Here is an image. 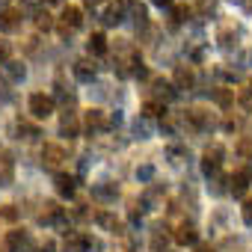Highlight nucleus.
<instances>
[{
  "label": "nucleus",
  "instance_id": "obj_1",
  "mask_svg": "<svg viewBox=\"0 0 252 252\" xmlns=\"http://www.w3.org/2000/svg\"><path fill=\"white\" fill-rule=\"evenodd\" d=\"M27 107H30V113H33L36 119H48V116L54 113V98L45 95V92H33L30 101H27Z\"/></svg>",
  "mask_w": 252,
  "mask_h": 252
},
{
  "label": "nucleus",
  "instance_id": "obj_2",
  "mask_svg": "<svg viewBox=\"0 0 252 252\" xmlns=\"http://www.w3.org/2000/svg\"><path fill=\"white\" fill-rule=\"evenodd\" d=\"M21 27V9H0V33H15Z\"/></svg>",
  "mask_w": 252,
  "mask_h": 252
},
{
  "label": "nucleus",
  "instance_id": "obj_3",
  "mask_svg": "<svg viewBox=\"0 0 252 252\" xmlns=\"http://www.w3.org/2000/svg\"><path fill=\"white\" fill-rule=\"evenodd\" d=\"M249 184H252V172H249V169H237V172L228 178V190H231L234 196H243V193L249 190Z\"/></svg>",
  "mask_w": 252,
  "mask_h": 252
},
{
  "label": "nucleus",
  "instance_id": "obj_4",
  "mask_svg": "<svg viewBox=\"0 0 252 252\" xmlns=\"http://www.w3.org/2000/svg\"><path fill=\"white\" fill-rule=\"evenodd\" d=\"M196 240H199V231H196L193 222H181V225L175 228V243H178V246H193Z\"/></svg>",
  "mask_w": 252,
  "mask_h": 252
},
{
  "label": "nucleus",
  "instance_id": "obj_5",
  "mask_svg": "<svg viewBox=\"0 0 252 252\" xmlns=\"http://www.w3.org/2000/svg\"><path fill=\"white\" fill-rule=\"evenodd\" d=\"M193 83H196L193 68H190V65H178V68H175V77H172V86H175V89H190Z\"/></svg>",
  "mask_w": 252,
  "mask_h": 252
},
{
  "label": "nucleus",
  "instance_id": "obj_6",
  "mask_svg": "<svg viewBox=\"0 0 252 252\" xmlns=\"http://www.w3.org/2000/svg\"><path fill=\"white\" fill-rule=\"evenodd\" d=\"M60 134L63 137H77L80 134V122H77V116L74 113H63V119H60Z\"/></svg>",
  "mask_w": 252,
  "mask_h": 252
},
{
  "label": "nucleus",
  "instance_id": "obj_7",
  "mask_svg": "<svg viewBox=\"0 0 252 252\" xmlns=\"http://www.w3.org/2000/svg\"><path fill=\"white\" fill-rule=\"evenodd\" d=\"M54 181H57V193H60L63 199H71V196H74V190H77V187H74V184H77V181H74V175H65V172H60Z\"/></svg>",
  "mask_w": 252,
  "mask_h": 252
},
{
  "label": "nucleus",
  "instance_id": "obj_8",
  "mask_svg": "<svg viewBox=\"0 0 252 252\" xmlns=\"http://www.w3.org/2000/svg\"><path fill=\"white\" fill-rule=\"evenodd\" d=\"M12 181H15V163L9 155H3L0 158V187H9Z\"/></svg>",
  "mask_w": 252,
  "mask_h": 252
},
{
  "label": "nucleus",
  "instance_id": "obj_9",
  "mask_svg": "<svg viewBox=\"0 0 252 252\" xmlns=\"http://www.w3.org/2000/svg\"><path fill=\"white\" fill-rule=\"evenodd\" d=\"M42 160H45L48 166H60V163L65 160V152H63L60 146H54V143H48V146L42 149Z\"/></svg>",
  "mask_w": 252,
  "mask_h": 252
},
{
  "label": "nucleus",
  "instance_id": "obj_10",
  "mask_svg": "<svg viewBox=\"0 0 252 252\" xmlns=\"http://www.w3.org/2000/svg\"><path fill=\"white\" fill-rule=\"evenodd\" d=\"M74 77H77L80 83H92V80H95V65H92L89 60L74 63Z\"/></svg>",
  "mask_w": 252,
  "mask_h": 252
},
{
  "label": "nucleus",
  "instance_id": "obj_11",
  "mask_svg": "<svg viewBox=\"0 0 252 252\" xmlns=\"http://www.w3.org/2000/svg\"><path fill=\"white\" fill-rule=\"evenodd\" d=\"M152 86H155V98H160V104H163V101H172V98H175V86H172L169 80L158 77V80H155Z\"/></svg>",
  "mask_w": 252,
  "mask_h": 252
},
{
  "label": "nucleus",
  "instance_id": "obj_12",
  "mask_svg": "<svg viewBox=\"0 0 252 252\" xmlns=\"http://www.w3.org/2000/svg\"><path fill=\"white\" fill-rule=\"evenodd\" d=\"M86 48H89V54L104 57V54H107V36H104V33H92L89 42H86Z\"/></svg>",
  "mask_w": 252,
  "mask_h": 252
},
{
  "label": "nucleus",
  "instance_id": "obj_13",
  "mask_svg": "<svg viewBox=\"0 0 252 252\" xmlns=\"http://www.w3.org/2000/svg\"><path fill=\"white\" fill-rule=\"evenodd\" d=\"M3 77H6L9 83H18V80H24V65H21V63H12V60H6V63H3Z\"/></svg>",
  "mask_w": 252,
  "mask_h": 252
},
{
  "label": "nucleus",
  "instance_id": "obj_14",
  "mask_svg": "<svg viewBox=\"0 0 252 252\" xmlns=\"http://www.w3.org/2000/svg\"><path fill=\"white\" fill-rule=\"evenodd\" d=\"M187 119H190L193 128H214V119H211L205 110H190V113H187Z\"/></svg>",
  "mask_w": 252,
  "mask_h": 252
},
{
  "label": "nucleus",
  "instance_id": "obj_15",
  "mask_svg": "<svg viewBox=\"0 0 252 252\" xmlns=\"http://www.w3.org/2000/svg\"><path fill=\"white\" fill-rule=\"evenodd\" d=\"M107 125H110V119L101 113V110H89L86 113V128L89 131H98V128H107Z\"/></svg>",
  "mask_w": 252,
  "mask_h": 252
},
{
  "label": "nucleus",
  "instance_id": "obj_16",
  "mask_svg": "<svg viewBox=\"0 0 252 252\" xmlns=\"http://www.w3.org/2000/svg\"><path fill=\"white\" fill-rule=\"evenodd\" d=\"M116 193H119V190H116L110 181H104V184H95V187H92V196H95V199H104V202L116 199Z\"/></svg>",
  "mask_w": 252,
  "mask_h": 252
},
{
  "label": "nucleus",
  "instance_id": "obj_17",
  "mask_svg": "<svg viewBox=\"0 0 252 252\" xmlns=\"http://www.w3.org/2000/svg\"><path fill=\"white\" fill-rule=\"evenodd\" d=\"M80 9L77 6H65L63 9V24H68V27H80Z\"/></svg>",
  "mask_w": 252,
  "mask_h": 252
},
{
  "label": "nucleus",
  "instance_id": "obj_18",
  "mask_svg": "<svg viewBox=\"0 0 252 252\" xmlns=\"http://www.w3.org/2000/svg\"><path fill=\"white\" fill-rule=\"evenodd\" d=\"M125 18H122V3L119 6H107V12H104V24L107 27H116V24H122Z\"/></svg>",
  "mask_w": 252,
  "mask_h": 252
},
{
  "label": "nucleus",
  "instance_id": "obj_19",
  "mask_svg": "<svg viewBox=\"0 0 252 252\" xmlns=\"http://www.w3.org/2000/svg\"><path fill=\"white\" fill-rule=\"evenodd\" d=\"M24 243H27V231H24V228H21V231L15 228V231L6 234V246H9V249H21Z\"/></svg>",
  "mask_w": 252,
  "mask_h": 252
},
{
  "label": "nucleus",
  "instance_id": "obj_20",
  "mask_svg": "<svg viewBox=\"0 0 252 252\" xmlns=\"http://www.w3.org/2000/svg\"><path fill=\"white\" fill-rule=\"evenodd\" d=\"M98 225H104L107 231H119V228H122V225H119V220H116L113 214H107V211H101V214H98Z\"/></svg>",
  "mask_w": 252,
  "mask_h": 252
},
{
  "label": "nucleus",
  "instance_id": "obj_21",
  "mask_svg": "<svg viewBox=\"0 0 252 252\" xmlns=\"http://www.w3.org/2000/svg\"><path fill=\"white\" fill-rule=\"evenodd\" d=\"M143 113H146V116H160V113H166V107H163L160 101H146Z\"/></svg>",
  "mask_w": 252,
  "mask_h": 252
},
{
  "label": "nucleus",
  "instance_id": "obj_22",
  "mask_svg": "<svg viewBox=\"0 0 252 252\" xmlns=\"http://www.w3.org/2000/svg\"><path fill=\"white\" fill-rule=\"evenodd\" d=\"M0 220H6V222H15L18 220V211L12 205H0Z\"/></svg>",
  "mask_w": 252,
  "mask_h": 252
},
{
  "label": "nucleus",
  "instance_id": "obj_23",
  "mask_svg": "<svg viewBox=\"0 0 252 252\" xmlns=\"http://www.w3.org/2000/svg\"><path fill=\"white\" fill-rule=\"evenodd\" d=\"M214 98H217V104H220V107H228V104H231V98H234V95H231V92H228V89H217V95H214Z\"/></svg>",
  "mask_w": 252,
  "mask_h": 252
},
{
  "label": "nucleus",
  "instance_id": "obj_24",
  "mask_svg": "<svg viewBox=\"0 0 252 252\" xmlns=\"http://www.w3.org/2000/svg\"><path fill=\"white\" fill-rule=\"evenodd\" d=\"M9 57H12V45H9L6 39H0V60H3V63H6Z\"/></svg>",
  "mask_w": 252,
  "mask_h": 252
},
{
  "label": "nucleus",
  "instance_id": "obj_25",
  "mask_svg": "<svg viewBox=\"0 0 252 252\" xmlns=\"http://www.w3.org/2000/svg\"><path fill=\"white\" fill-rule=\"evenodd\" d=\"M137 175H140V181H149L155 175V166H143V169H137Z\"/></svg>",
  "mask_w": 252,
  "mask_h": 252
},
{
  "label": "nucleus",
  "instance_id": "obj_26",
  "mask_svg": "<svg viewBox=\"0 0 252 252\" xmlns=\"http://www.w3.org/2000/svg\"><path fill=\"white\" fill-rule=\"evenodd\" d=\"M243 222H246V225H252V202H246V205H243Z\"/></svg>",
  "mask_w": 252,
  "mask_h": 252
},
{
  "label": "nucleus",
  "instance_id": "obj_27",
  "mask_svg": "<svg viewBox=\"0 0 252 252\" xmlns=\"http://www.w3.org/2000/svg\"><path fill=\"white\" fill-rule=\"evenodd\" d=\"M240 101H243V107H246V110H252V92H243V95H240Z\"/></svg>",
  "mask_w": 252,
  "mask_h": 252
},
{
  "label": "nucleus",
  "instance_id": "obj_28",
  "mask_svg": "<svg viewBox=\"0 0 252 252\" xmlns=\"http://www.w3.org/2000/svg\"><path fill=\"white\" fill-rule=\"evenodd\" d=\"M155 6H172V0H152Z\"/></svg>",
  "mask_w": 252,
  "mask_h": 252
},
{
  "label": "nucleus",
  "instance_id": "obj_29",
  "mask_svg": "<svg viewBox=\"0 0 252 252\" xmlns=\"http://www.w3.org/2000/svg\"><path fill=\"white\" fill-rule=\"evenodd\" d=\"M83 3H86V6H101L104 0H83Z\"/></svg>",
  "mask_w": 252,
  "mask_h": 252
},
{
  "label": "nucleus",
  "instance_id": "obj_30",
  "mask_svg": "<svg viewBox=\"0 0 252 252\" xmlns=\"http://www.w3.org/2000/svg\"><path fill=\"white\" fill-rule=\"evenodd\" d=\"M45 3H54V6H60V3H65V0H45Z\"/></svg>",
  "mask_w": 252,
  "mask_h": 252
},
{
  "label": "nucleus",
  "instance_id": "obj_31",
  "mask_svg": "<svg viewBox=\"0 0 252 252\" xmlns=\"http://www.w3.org/2000/svg\"><path fill=\"white\" fill-rule=\"evenodd\" d=\"M199 252H217V249H211V246H199Z\"/></svg>",
  "mask_w": 252,
  "mask_h": 252
},
{
  "label": "nucleus",
  "instance_id": "obj_32",
  "mask_svg": "<svg viewBox=\"0 0 252 252\" xmlns=\"http://www.w3.org/2000/svg\"><path fill=\"white\" fill-rule=\"evenodd\" d=\"M125 3H134V0H122V6H125Z\"/></svg>",
  "mask_w": 252,
  "mask_h": 252
},
{
  "label": "nucleus",
  "instance_id": "obj_33",
  "mask_svg": "<svg viewBox=\"0 0 252 252\" xmlns=\"http://www.w3.org/2000/svg\"><path fill=\"white\" fill-rule=\"evenodd\" d=\"M3 3H6V0H0V6H3Z\"/></svg>",
  "mask_w": 252,
  "mask_h": 252
},
{
  "label": "nucleus",
  "instance_id": "obj_34",
  "mask_svg": "<svg viewBox=\"0 0 252 252\" xmlns=\"http://www.w3.org/2000/svg\"><path fill=\"white\" fill-rule=\"evenodd\" d=\"M33 252H42V249H33Z\"/></svg>",
  "mask_w": 252,
  "mask_h": 252
}]
</instances>
